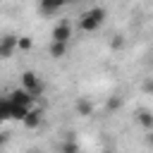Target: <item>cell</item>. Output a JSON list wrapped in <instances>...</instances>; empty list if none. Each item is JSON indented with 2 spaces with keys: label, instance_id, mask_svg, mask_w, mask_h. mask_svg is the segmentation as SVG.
Masks as SVG:
<instances>
[{
  "label": "cell",
  "instance_id": "8fae6325",
  "mask_svg": "<svg viewBox=\"0 0 153 153\" xmlns=\"http://www.w3.org/2000/svg\"><path fill=\"white\" fill-rule=\"evenodd\" d=\"M48 53H50V57L60 60V57H65V55H67V43H55V41H50Z\"/></svg>",
  "mask_w": 153,
  "mask_h": 153
},
{
  "label": "cell",
  "instance_id": "9a60e30c",
  "mask_svg": "<svg viewBox=\"0 0 153 153\" xmlns=\"http://www.w3.org/2000/svg\"><path fill=\"white\" fill-rule=\"evenodd\" d=\"M120 108H122V98L120 96H112L108 100V110H120Z\"/></svg>",
  "mask_w": 153,
  "mask_h": 153
},
{
  "label": "cell",
  "instance_id": "6da1fadb",
  "mask_svg": "<svg viewBox=\"0 0 153 153\" xmlns=\"http://www.w3.org/2000/svg\"><path fill=\"white\" fill-rule=\"evenodd\" d=\"M105 17H108L105 7H100V5H96V7H88V10H86V12L79 17V29H81V31H86V33H91V31H98V29L103 26Z\"/></svg>",
  "mask_w": 153,
  "mask_h": 153
},
{
  "label": "cell",
  "instance_id": "277c9868",
  "mask_svg": "<svg viewBox=\"0 0 153 153\" xmlns=\"http://www.w3.org/2000/svg\"><path fill=\"white\" fill-rule=\"evenodd\" d=\"M7 100L12 103V105H22V108H31V103L36 100L29 91H24V88H14V91H10L7 93Z\"/></svg>",
  "mask_w": 153,
  "mask_h": 153
},
{
  "label": "cell",
  "instance_id": "9c48e42d",
  "mask_svg": "<svg viewBox=\"0 0 153 153\" xmlns=\"http://www.w3.org/2000/svg\"><path fill=\"white\" fill-rule=\"evenodd\" d=\"M57 153H79V143L74 136H67L65 141L57 143Z\"/></svg>",
  "mask_w": 153,
  "mask_h": 153
},
{
  "label": "cell",
  "instance_id": "2e32d148",
  "mask_svg": "<svg viewBox=\"0 0 153 153\" xmlns=\"http://www.w3.org/2000/svg\"><path fill=\"white\" fill-rule=\"evenodd\" d=\"M143 91H153V81H143Z\"/></svg>",
  "mask_w": 153,
  "mask_h": 153
},
{
  "label": "cell",
  "instance_id": "3957f363",
  "mask_svg": "<svg viewBox=\"0 0 153 153\" xmlns=\"http://www.w3.org/2000/svg\"><path fill=\"white\" fill-rule=\"evenodd\" d=\"M17 50H19V36H12V33L0 36V60L12 57Z\"/></svg>",
  "mask_w": 153,
  "mask_h": 153
},
{
  "label": "cell",
  "instance_id": "7a4b0ae2",
  "mask_svg": "<svg viewBox=\"0 0 153 153\" xmlns=\"http://www.w3.org/2000/svg\"><path fill=\"white\" fill-rule=\"evenodd\" d=\"M22 88H24V91H29L33 98H38V96L43 93L45 84H43V79H41L36 72L26 69V72H22Z\"/></svg>",
  "mask_w": 153,
  "mask_h": 153
},
{
  "label": "cell",
  "instance_id": "d6986e66",
  "mask_svg": "<svg viewBox=\"0 0 153 153\" xmlns=\"http://www.w3.org/2000/svg\"><path fill=\"white\" fill-rule=\"evenodd\" d=\"M31 153H36V151H31Z\"/></svg>",
  "mask_w": 153,
  "mask_h": 153
},
{
  "label": "cell",
  "instance_id": "ba28073f",
  "mask_svg": "<svg viewBox=\"0 0 153 153\" xmlns=\"http://www.w3.org/2000/svg\"><path fill=\"white\" fill-rule=\"evenodd\" d=\"M41 122H43V112H41V110H29V115L24 117L22 124H24L26 129H38Z\"/></svg>",
  "mask_w": 153,
  "mask_h": 153
},
{
  "label": "cell",
  "instance_id": "8992f818",
  "mask_svg": "<svg viewBox=\"0 0 153 153\" xmlns=\"http://www.w3.org/2000/svg\"><path fill=\"white\" fill-rule=\"evenodd\" d=\"M62 7H65V2H62V0H41V2H38V12H41V14H45V17L57 14Z\"/></svg>",
  "mask_w": 153,
  "mask_h": 153
},
{
  "label": "cell",
  "instance_id": "30bf717a",
  "mask_svg": "<svg viewBox=\"0 0 153 153\" xmlns=\"http://www.w3.org/2000/svg\"><path fill=\"white\" fill-rule=\"evenodd\" d=\"M136 122L146 129V131H153V112H148V110H141L139 115H136Z\"/></svg>",
  "mask_w": 153,
  "mask_h": 153
},
{
  "label": "cell",
  "instance_id": "4fadbf2b",
  "mask_svg": "<svg viewBox=\"0 0 153 153\" xmlns=\"http://www.w3.org/2000/svg\"><path fill=\"white\" fill-rule=\"evenodd\" d=\"M110 48H112V50H122V48H124V36H120V33H117V36H112Z\"/></svg>",
  "mask_w": 153,
  "mask_h": 153
},
{
  "label": "cell",
  "instance_id": "7c38bea8",
  "mask_svg": "<svg viewBox=\"0 0 153 153\" xmlns=\"http://www.w3.org/2000/svg\"><path fill=\"white\" fill-rule=\"evenodd\" d=\"M5 120H12V103L7 100V96L0 98V122H5Z\"/></svg>",
  "mask_w": 153,
  "mask_h": 153
},
{
  "label": "cell",
  "instance_id": "52a82bcc",
  "mask_svg": "<svg viewBox=\"0 0 153 153\" xmlns=\"http://www.w3.org/2000/svg\"><path fill=\"white\" fill-rule=\"evenodd\" d=\"M74 110H76L79 117H91L93 115V103L88 98H76L74 100Z\"/></svg>",
  "mask_w": 153,
  "mask_h": 153
},
{
  "label": "cell",
  "instance_id": "5b68a950",
  "mask_svg": "<svg viewBox=\"0 0 153 153\" xmlns=\"http://www.w3.org/2000/svg\"><path fill=\"white\" fill-rule=\"evenodd\" d=\"M50 38H53L55 43H67V41L72 38V24H69V22H60V24H55Z\"/></svg>",
  "mask_w": 153,
  "mask_h": 153
},
{
  "label": "cell",
  "instance_id": "e0dca14e",
  "mask_svg": "<svg viewBox=\"0 0 153 153\" xmlns=\"http://www.w3.org/2000/svg\"><path fill=\"white\" fill-rule=\"evenodd\" d=\"M2 143H7V134H0V146Z\"/></svg>",
  "mask_w": 153,
  "mask_h": 153
},
{
  "label": "cell",
  "instance_id": "5bb4252c",
  "mask_svg": "<svg viewBox=\"0 0 153 153\" xmlns=\"http://www.w3.org/2000/svg\"><path fill=\"white\" fill-rule=\"evenodd\" d=\"M31 45H33L31 36H19V50H31Z\"/></svg>",
  "mask_w": 153,
  "mask_h": 153
},
{
  "label": "cell",
  "instance_id": "ac0fdd59",
  "mask_svg": "<svg viewBox=\"0 0 153 153\" xmlns=\"http://www.w3.org/2000/svg\"><path fill=\"white\" fill-rule=\"evenodd\" d=\"M146 141H148V143H151V146H153V131H151V134H148V136H146Z\"/></svg>",
  "mask_w": 153,
  "mask_h": 153
}]
</instances>
